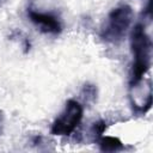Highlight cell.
I'll use <instances>...</instances> for the list:
<instances>
[{
  "label": "cell",
  "mask_w": 153,
  "mask_h": 153,
  "mask_svg": "<svg viewBox=\"0 0 153 153\" xmlns=\"http://www.w3.org/2000/svg\"><path fill=\"white\" fill-rule=\"evenodd\" d=\"M105 130H106V123L104 121H97V122H94L93 126H92V129H91L92 135L94 136L96 140L98 137H100L105 133Z\"/></svg>",
  "instance_id": "cell-7"
},
{
  "label": "cell",
  "mask_w": 153,
  "mask_h": 153,
  "mask_svg": "<svg viewBox=\"0 0 153 153\" xmlns=\"http://www.w3.org/2000/svg\"><path fill=\"white\" fill-rule=\"evenodd\" d=\"M82 97L86 102L93 103L97 98V87L92 84H85L82 87Z\"/></svg>",
  "instance_id": "cell-6"
},
{
  "label": "cell",
  "mask_w": 153,
  "mask_h": 153,
  "mask_svg": "<svg viewBox=\"0 0 153 153\" xmlns=\"http://www.w3.org/2000/svg\"><path fill=\"white\" fill-rule=\"evenodd\" d=\"M84 115L82 105L75 99H68L66 102L65 109L53 122L50 128V134L57 136L71 135L76 127L80 124Z\"/></svg>",
  "instance_id": "cell-3"
},
{
  "label": "cell",
  "mask_w": 153,
  "mask_h": 153,
  "mask_svg": "<svg viewBox=\"0 0 153 153\" xmlns=\"http://www.w3.org/2000/svg\"><path fill=\"white\" fill-rule=\"evenodd\" d=\"M27 17L44 33L59 35L62 31V24H61L60 19L56 16H54L53 13L38 12V11L29 7Z\"/></svg>",
  "instance_id": "cell-4"
},
{
  "label": "cell",
  "mask_w": 153,
  "mask_h": 153,
  "mask_svg": "<svg viewBox=\"0 0 153 153\" xmlns=\"http://www.w3.org/2000/svg\"><path fill=\"white\" fill-rule=\"evenodd\" d=\"M1 122H2V112L0 111V126H1Z\"/></svg>",
  "instance_id": "cell-8"
},
{
  "label": "cell",
  "mask_w": 153,
  "mask_h": 153,
  "mask_svg": "<svg viewBox=\"0 0 153 153\" xmlns=\"http://www.w3.org/2000/svg\"><path fill=\"white\" fill-rule=\"evenodd\" d=\"M130 49L134 61L129 74V86L134 88L140 85L151 67L152 42L142 23L135 24L130 32Z\"/></svg>",
  "instance_id": "cell-1"
},
{
  "label": "cell",
  "mask_w": 153,
  "mask_h": 153,
  "mask_svg": "<svg viewBox=\"0 0 153 153\" xmlns=\"http://www.w3.org/2000/svg\"><path fill=\"white\" fill-rule=\"evenodd\" d=\"M97 143L99 146V149L103 152H120L124 149L123 142L115 136H100L97 140Z\"/></svg>",
  "instance_id": "cell-5"
},
{
  "label": "cell",
  "mask_w": 153,
  "mask_h": 153,
  "mask_svg": "<svg viewBox=\"0 0 153 153\" xmlns=\"http://www.w3.org/2000/svg\"><path fill=\"white\" fill-rule=\"evenodd\" d=\"M133 17L134 12L129 5H121L114 8L108 16V22L100 32V37L111 43L122 41L133 22Z\"/></svg>",
  "instance_id": "cell-2"
}]
</instances>
